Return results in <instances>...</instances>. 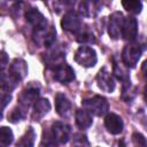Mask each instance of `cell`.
I'll list each match as a JSON object with an SVG mask.
<instances>
[{
  "instance_id": "12",
  "label": "cell",
  "mask_w": 147,
  "mask_h": 147,
  "mask_svg": "<svg viewBox=\"0 0 147 147\" xmlns=\"http://www.w3.org/2000/svg\"><path fill=\"white\" fill-rule=\"evenodd\" d=\"M138 33V22L134 17L129 16L124 18L123 26H122V34L124 39L126 40H133L137 37Z\"/></svg>"
},
{
  "instance_id": "7",
  "label": "cell",
  "mask_w": 147,
  "mask_h": 147,
  "mask_svg": "<svg viewBox=\"0 0 147 147\" xmlns=\"http://www.w3.org/2000/svg\"><path fill=\"white\" fill-rule=\"evenodd\" d=\"M52 137L55 142L59 144H67L70 138V127L69 125L62 122H55L52 125Z\"/></svg>"
},
{
  "instance_id": "15",
  "label": "cell",
  "mask_w": 147,
  "mask_h": 147,
  "mask_svg": "<svg viewBox=\"0 0 147 147\" xmlns=\"http://www.w3.org/2000/svg\"><path fill=\"white\" fill-rule=\"evenodd\" d=\"M105 125L111 134H119L123 131V121L116 114H108L105 118Z\"/></svg>"
},
{
  "instance_id": "4",
  "label": "cell",
  "mask_w": 147,
  "mask_h": 147,
  "mask_svg": "<svg viewBox=\"0 0 147 147\" xmlns=\"http://www.w3.org/2000/svg\"><path fill=\"white\" fill-rule=\"evenodd\" d=\"M55 34H56V32L53 29V26L45 28V29H41V30H34L33 40L38 45L49 47L55 40Z\"/></svg>"
},
{
  "instance_id": "9",
  "label": "cell",
  "mask_w": 147,
  "mask_h": 147,
  "mask_svg": "<svg viewBox=\"0 0 147 147\" xmlns=\"http://www.w3.org/2000/svg\"><path fill=\"white\" fill-rule=\"evenodd\" d=\"M26 21L34 28V30H41L47 28V21L45 16L36 8H30L25 13Z\"/></svg>"
},
{
  "instance_id": "5",
  "label": "cell",
  "mask_w": 147,
  "mask_h": 147,
  "mask_svg": "<svg viewBox=\"0 0 147 147\" xmlns=\"http://www.w3.org/2000/svg\"><path fill=\"white\" fill-rule=\"evenodd\" d=\"M61 26L65 31L77 33L82 29V18L76 11H69L63 16L61 21Z\"/></svg>"
},
{
  "instance_id": "1",
  "label": "cell",
  "mask_w": 147,
  "mask_h": 147,
  "mask_svg": "<svg viewBox=\"0 0 147 147\" xmlns=\"http://www.w3.org/2000/svg\"><path fill=\"white\" fill-rule=\"evenodd\" d=\"M82 105L86 111L95 116H103L109 108L107 100L101 95H94L92 98L84 99L82 101Z\"/></svg>"
},
{
  "instance_id": "17",
  "label": "cell",
  "mask_w": 147,
  "mask_h": 147,
  "mask_svg": "<svg viewBox=\"0 0 147 147\" xmlns=\"http://www.w3.org/2000/svg\"><path fill=\"white\" fill-rule=\"evenodd\" d=\"M17 80L9 74V72H5V71H0V88L3 91H11L16 87L17 85Z\"/></svg>"
},
{
  "instance_id": "8",
  "label": "cell",
  "mask_w": 147,
  "mask_h": 147,
  "mask_svg": "<svg viewBox=\"0 0 147 147\" xmlns=\"http://www.w3.org/2000/svg\"><path fill=\"white\" fill-rule=\"evenodd\" d=\"M54 78L55 80L62 83V84H68L75 79V71L72 68L65 63H62L57 67L54 68Z\"/></svg>"
},
{
  "instance_id": "24",
  "label": "cell",
  "mask_w": 147,
  "mask_h": 147,
  "mask_svg": "<svg viewBox=\"0 0 147 147\" xmlns=\"http://www.w3.org/2000/svg\"><path fill=\"white\" fill-rule=\"evenodd\" d=\"M114 74H115V76H116L118 79H121V80H123V82L126 83V80H127V74H126V71H125L122 67H119V64H117V63L114 64Z\"/></svg>"
},
{
  "instance_id": "26",
  "label": "cell",
  "mask_w": 147,
  "mask_h": 147,
  "mask_svg": "<svg viewBox=\"0 0 147 147\" xmlns=\"http://www.w3.org/2000/svg\"><path fill=\"white\" fill-rule=\"evenodd\" d=\"M11 96L10 94H0V118L2 117V113L5 110V108L7 107V105L9 103Z\"/></svg>"
},
{
  "instance_id": "28",
  "label": "cell",
  "mask_w": 147,
  "mask_h": 147,
  "mask_svg": "<svg viewBox=\"0 0 147 147\" xmlns=\"http://www.w3.org/2000/svg\"><path fill=\"white\" fill-rule=\"evenodd\" d=\"M7 62H8V57H7L6 53L2 52V53L0 54V64H1V67H5V65L7 64Z\"/></svg>"
},
{
  "instance_id": "25",
  "label": "cell",
  "mask_w": 147,
  "mask_h": 147,
  "mask_svg": "<svg viewBox=\"0 0 147 147\" xmlns=\"http://www.w3.org/2000/svg\"><path fill=\"white\" fill-rule=\"evenodd\" d=\"M39 147H57L55 140L53 139L52 134H44V138L39 145Z\"/></svg>"
},
{
  "instance_id": "10",
  "label": "cell",
  "mask_w": 147,
  "mask_h": 147,
  "mask_svg": "<svg viewBox=\"0 0 147 147\" xmlns=\"http://www.w3.org/2000/svg\"><path fill=\"white\" fill-rule=\"evenodd\" d=\"M96 83L99 88H101L103 92L107 93H111L115 90V82L110 75L109 71H107V69H101L98 75H96Z\"/></svg>"
},
{
  "instance_id": "13",
  "label": "cell",
  "mask_w": 147,
  "mask_h": 147,
  "mask_svg": "<svg viewBox=\"0 0 147 147\" xmlns=\"http://www.w3.org/2000/svg\"><path fill=\"white\" fill-rule=\"evenodd\" d=\"M9 74L17 80H22L28 75V65L26 62L22 59H15L9 65Z\"/></svg>"
},
{
  "instance_id": "2",
  "label": "cell",
  "mask_w": 147,
  "mask_h": 147,
  "mask_svg": "<svg viewBox=\"0 0 147 147\" xmlns=\"http://www.w3.org/2000/svg\"><path fill=\"white\" fill-rule=\"evenodd\" d=\"M75 61L79 65L90 68V67L95 65L98 57H96L95 51L93 48H91L88 46H80L75 54Z\"/></svg>"
},
{
  "instance_id": "22",
  "label": "cell",
  "mask_w": 147,
  "mask_h": 147,
  "mask_svg": "<svg viewBox=\"0 0 147 147\" xmlns=\"http://www.w3.org/2000/svg\"><path fill=\"white\" fill-rule=\"evenodd\" d=\"M122 5L127 11H130L132 14H139L142 9V3L140 1H129V2L123 1Z\"/></svg>"
},
{
  "instance_id": "14",
  "label": "cell",
  "mask_w": 147,
  "mask_h": 147,
  "mask_svg": "<svg viewBox=\"0 0 147 147\" xmlns=\"http://www.w3.org/2000/svg\"><path fill=\"white\" fill-rule=\"evenodd\" d=\"M71 102L68 100V98L62 94V93H57L55 95V109L56 113L62 116V117H67L70 115L71 113Z\"/></svg>"
},
{
  "instance_id": "20",
  "label": "cell",
  "mask_w": 147,
  "mask_h": 147,
  "mask_svg": "<svg viewBox=\"0 0 147 147\" xmlns=\"http://www.w3.org/2000/svg\"><path fill=\"white\" fill-rule=\"evenodd\" d=\"M13 139H14V134H13V131L7 127V126H2L0 127V142L5 146H8L13 142Z\"/></svg>"
},
{
  "instance_id": "3",
  "label": "cell",
  "mask_w": 147,
  "mask_h": 147,
  "mask_svg": "<svg viewBox=\"0 0 147 147\" xmlns=\"http://www.w3.org/2000/svg\"><path fill=\"white\" fill-rule=\"evenodd\" d=\"M141 55V48L139 45H126L122 52V61L126 67L134 68Z\"/></svg>"
},
{
  "instance_id": "16",
  "label": "cell",
  "mask_w": 147,
  "mask_h": 147,
  "mask_svg": "<svg viewBox=\"0 0 147 147\" xmlns=\"http://www.w3.org/2000/svg\"><path fill=\"white\" fill-rule=\"evenodd\" d=\"M51 109V103L47 99H39L36 101L33 106V113H32V119L39 121Z\"/></svg>"
},
{
  "instance_id": "18",
  "label": "cell",
  "mask_w": 147,
  "mask_h": 147,
  "mask_svg": "<svg viewBox=\"0 0 147 147\" xmlns=\"http://www.w3.org/2000/svg\"><path fill=\"white\" fill-rule=\"evenodd\" d=\"M76 124L80 129H87L92 125V115L85 109H78L76 111Z\"/></svg>"
},
{
  "instance_id": "11",
  "label": "cell",
  "mask_w": 147,
  "mask_h": 147,
  "mask_svg": "<svg viewBox=\"0 0 147 147\" xmlns=\"http://www.w3.org/2000/svg\"><path fill=\"white\" fill-rule=\"evenodd\" d=\"M39 96V88L38 87H33V86H29L26 88H24L20 95H18V102L21 106L28 108L31 105L36 103V101L38 100Z\"/></svg>"
},
{
  "instance_id": "27",
  "label": "cell",
  "mask_w": 147,
  "mask_h": 147,
  "mask_svg": "<svg viewBox=\"0 0 147 147\" xmlns=\"http://www.w3.org/2000/svg\"><path fill=\"white\" fill-rule=\"evenodd\" d=\"M133 141L138 147H146V139L140 133H134L133 134Z\"/></svg>"
},
{
  "instance_id": "19",
  "label": "cell",
  "mask_w": 147,
  "mask_h": 147,
  "mask_svg": "<svg viewBox=\"0 0 147 147\" xmlns=\"http://www.w3.org/2000/svg\"><path fill=\"white\" fill-rule=\"evenodd\" d=\"M34 138L36 133L32 127H29L28 131L20 138V140L16 144V147H33L34 145Z\"/></svg>"
},
{
  "instance_id": "23",
  "label": "cell",
  "mask_w": 147,
  "mask_h": 147,
  "mask_svg": "<svg viewBox=\"0 0 147 147\" xmlns=\"http://www.w3.org/2000/svg\"><path fill=\"white\" fill-rule=\"evenodd\" d=\"M23 118V113L20 108H14L9 114H8V121L11 123H17Z\"/></svg>"
},
{
  "instance_id": "6",
  "label": "cell",
  "mask_w": 147,
  "mask_h": 147,
  "mask_svg": "<svg viewBox=\"0 0 147 147\" xmlns=\"http://www.w3.org/2000/svg\"><path fill=\"white\" fill-rule=\"evenodd\" d=\"M123 14L121 11H115L109 17L108 23V33L113 39H118L122 34V26H123Z\"/></svg>"
},
{
  "instance_id": "21",
  "label": "cell",
  "mask_w": 147,
  "mask_h": 147,
  "mask_svg": "<svg viewBox=\"0 0 147 147\" xmlns=\"http://www.w3.org/2000/svg\"><path fill=\"white\" fill-rule=\"evenodd\" d=\"M77 41H79V42H93L94 36L90 30H87V29L83 30V26H82V29L77 32Z\"/></svg>"
}]
</instances>
